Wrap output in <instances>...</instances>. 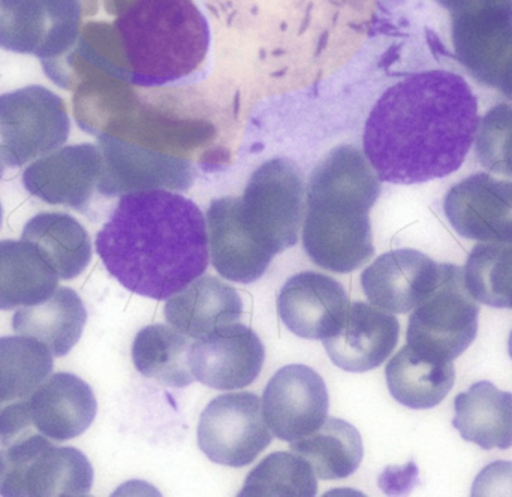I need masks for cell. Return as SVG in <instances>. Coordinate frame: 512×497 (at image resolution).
<instances>
[{
	"label": "cell",
	"mask_w": 512,
	"mask_h": 497,
	"mask_svg": "<svg viewBox=\"0 0 512 497\" xmlns=\"http://www.w3.org/2000/svg\"><path fill=\"white\" fill-rule=\"evenodd\" d=\"M480 105L462 75L417 72L373 105L363 153L381 182L420 185L456 173L477 135Z\"/></svg>",
	"instance_id": "obj_1"
},
{
	"label": "cell",
	"mask_w": 512,
	"mask_h": 497,
	"mask_svg": "<svg viewBox=\"0 0 512 497\" xmlns=\"http://www.w3.org/2000/svg\"><path fill=\"white\" fill-rule=\"evenodd\" d=\"M96 252L123 288L168 300L209 267L206 216L194 201L167 189L132 192L99 231Z\"/></svg>",
	"instance_id": "obj_2"
},
{
	"label": "cell",
	"mask_w": 512,
	"mask_h": 497,
	"mask_svg": "<svg viewBox=\"0 0 512 497\" xmlns=\"http://www.w3.org/2000/svg\"><path fill=\"white\" fill-rule=\"evenodd\" d=\"M381 194V180L364 153L337 147L313 170L307 188L303 246L319 267L351 273L373 253L369 213Z\"/></svg>",
	"instance_id": "obj_3"
},
{
	"label": "cell",
	"mask_w": 512,
	"mask_h": 497,
	"mask_svg": "<svg viewBox=\"0 0 512 497\" xmlns=\"http://www.w3.org/2000/svg\"><path fill=\"white\" fill-rule=\"evenodd\" d=\"M114 23L129 83L155 87L204 65L210 27L194 0H132Z\"/></svg>",
	"instance_id": "obj_4"
},
{
	"label": "cell",
	"mask_w": 512,
	"mask_h": 497,
	"mask_svg": "<svg viewBox=\"0 0 512 497\" xmlns=\"http://www.w3.org/2000/svg\"><path fill=\"white\" fill-rule=\"evenodd\" d=\"M243 233L273 258L297 243L304 215L300 171L286 159L265 162L252 174L243 197H234Z\"/></svg>",
	"instance_id": "obj_5"
},
{
	"label": "cell",
	"mask_w": 512,
	"mask_h": 497,
	"mask_svg": "<svg viewBox=\"0 0 512 497\" xmlns=\"http://www.w3.org/2000/svg\"><path fill=\"white\" fill-rule=\"evenodd\" d=\"M92 484V465L81 451L54 447L39 433L0 450V496H87Z\"/></svg>",
	"instance_id": "obj_6"
},
{
	"label": "cell",
	"mask_w": 512,
	"mask_h": 497,
	"mask_svg": "<svg viewBox=\"0 0 512 497\" xmlns=\"http://www.w3.org/2000/svg\"><path fill=\"white\" fill-rule=\"evenodd\" d=\"M480 306L465 282V271L442 264L436 288L415 307L409 318L408 345L421 354L456 360L478 333Z\"/></svg>",
	"instance_id": "obj_7"
},
{
	"label": "cell",
	"mask_w": 512,
	"mask_h": 497,
	"mask_svg": "<svg viewBox=\"0 0 512 497\" xmlns=\"http://www.w3.org/2000/svg\"><path fill=\"white\" fill-rule=\"evenodd\" d=\"M69 132L65 101L47 87L27 86L0 95V153L9 168L56 152Z\"/></svg>",
	"instance_id": "obj_8"
},
{
	"label": "cell",
	"mask_w": 512,
	"mask_h": 497,
	"mask_svg": "<svg viewBox=\"0 0 512 497\" xmlns=\"http://www.w3.org/2000/svg\"><path fill=\"white\" fill-rule=\"evenodd\" d=\"M81 0H0V48L59 59L80 35Z\"/></svg>",
	"instance_id": "obj_9"
},
{
	"label": "cell",
	"mask_w": 512,
	"mask_h": 497,
	"mask_svg": "<svg viewBox=\"0 0 512 497\" xmlns=\"http://www.w3.org/2000/svg\"><path fill=\"white\" fill-rule=\"evenodd\" d=\"M261 400L254 393L224 394L209 403L198 424V445L218 465L245 468L271 444Z\"/></svg>",
	"instance_id": "obj_10"
},
{
	"label": "cell",
	"mask_w": 512,
	"mask_h": 497,
	"mask_svg": "<svg viewBox=\"0 0 512 497\" xmlns=\"http://www.w3.org/2000/svg\"><path fill=\"white\" fill-rule=\"evenodd\" d=\"M330 399L324 379L304 364L274 373L262 396L265 423L276 438L298 441L327 420Z\"/></svg>",
	"instance_id": "obj_11"
},
{
	"label": "cell",
	"mask_w": 512,
	"mask_h": 497,
	"mask_svg": "<svg viewBox=\"0 0 512 497\" xmlns=\"http://www.w3.org/2000/svg\"><path fill=\"white\" fill-rule=\"evenodd\" d=\"M102 167L101 150L93 144L60 147L24 170L23 185L44 203L87 213L99 194Z\"/></svg>",
	"instance_id": "obj_12"
},
{
	"label": "cell",
	"mask_w": 512,
	"mask_h": 497,
	"mask_svg": "<svg viewBox=\"0 0 512 497\" xmlns=\"http://www.w3.org/2000/svg\"><path fill=\"white\" fill-rule=\"evenodd\" d=\"M444 212L463 239L512 243V182L508 180L474 174L448 191Z\"/></svg>",
	"instance_id": "obj_13"
},
{
	"label": "cell",
	"mask_w": 512,
	"mask_h": 497,
	"mask_svg": "<svg viewBox=\"0 0 512 497\" xmlns=\"http://www.w3.org/2000/svg\"><path fill=\"white\" fill-rule=\"evenodd\" d=\"M457 60L481 86L498 89L512 59V8L451 14Z\"/></svg>",
	"instance_id": "obj_14"
},
{
	"label": "cell",
	"mask_w": 512,
	"mask_h": 497,
	"mask_svg": "<svg viewBox=\"0 0 512 497\" xmlns=\"http://www.w3.org/2000/svg\"><path fill=\"white\" fill-rule=\"evenodd\" d=\"M265 349L258 334L242 322L195 340L189 349V369L206 387L240 390L258 378Z\"/></svg>",
	"instance_id": "obj_15"
},
{
	"label": "cell",
	"mask_w": 512,
	"mask_h": 497,
	"mask_svg": "<svg viewBox=\"0 0 512 497\" xmlns=\"http://www.w3.org/2000/svg\"><path fill=\"white\" fill-rule=\"evenodd\" d=\"M349 306L348 295L337 280L313 271L289 277L277 298V312L286 328L309 340L333 336Z\"/></svg>",
	"instance_id": "obj_16"
},
{
	"label": "cell",
	"mask_w": 512,
	"mask_h": 497,
	"mask_svg": "<svg viewBox=\"0 0 512 497\" xmlns=\"http://www.w3.org/2000/svg\"><path fill=\"white\" fill-rule=\"evenodd\" d=\"M442 276V264L414 249L393 250L379 256L361 274L367 300L393 313L412 312Z\"/></svg>",
	"instance_id": "obj_17"
},
{
	"label": "cell",
	"mask_w": 512,
	"mask_h": 497,
	"mask_svg": "<svg viewBox=\"0 0 512 497\" xmlns=\"http://www.w3.org/2000/svg\"><path fill=\"white\" fill-rule=\"evenodd\" d=\"M102 153L99 195L117 197L150 189H186L191 185L189 165L168 156L152 155L135 144L111 135H99Z\"/></svg>",
	"instance_id": "obj_18"
},
{
	"label": "cell",
	"mask_w": 512,
	"mask_h": 497,
	"mask_svg": "<svg viewBox=\"0 0 512 497\" xmlns=\"http://www.w3.org/2000/svg\"><path fill=\"white\" fill-rule=\"evenodd\" d=\"M396 316L373 304L349 306L339 330L324 340L328 357L339 369L363 373L381 366L399 342Z\"/></svg>",
	"instance_id": "obj_19"
},
{
	"label": "cell",
	"mask_w": 512,
	"mask_h": 497,
	"mask_svg": "<svg viewBox=\"0 0 512 497\" xmlns=\"http://www.w3.org/2000/svg\"><path fill=\"white\" fill-rule=\"evenodd\" d=\"M26 403L35 432L56 442L83 435L98 411L92 388L71 373L48 376Z\"/></svg>",
	"instance_id": "obj_20"
},
{
	"label": "cell",
	"mask_w": 512,
	"mask_h": 497,
	"mask_svg": "<svg viewBox=\"0 0 512 497\" xmlns=\"http://www.w3.org/2000/svg\"><path fill=\"white\" fill-rule=\"evenodd\" d=\"M242 316V295L212 276L200 277L165 304L168 324L195 340L242 322Z\"/></svg>",
	"instance_id": "obj_21"
},
{
	"label": "cell",
	"mask_w": 512,
	"mask_h": 497,
	"mask_svg": "<svg viewBox=\"0 0 512 497\" xmlns=\"http://www.w3.org/2000/svg\"><path fill=\"white\" fill-rule=\"evenodd\" d=\"M207 233L210 259L222 277L252 283L264 276L273 258L256 248L243 233L234 210V197L219 198L210 204Z\"/></svg>",
	"instance_id": "obj_22"
},
{
	"label": "cell",
	"mask_w": 512,
	"mask_h": 497,
	"mask_svg": "<svg viewBox=\"0 0 512 497\" xmlns=\"http://www.w3.org/2000/svg\"><path fill=\"white\" fill-rule=\"evenodd\" d=\"M87 321L86 307L74 289L59 286L47 300L35 306L20 307L12 327L20 336L47 346L54 357H65L77 345Z\"/></svg>",
	"instance_id": "obj_23"
},
{
	"label": "cell",
	"mask_w": 512,
	"mask_h": 497,
	"mask_svg": "<svg viewBox=\"0 0 512 497\" xmlns=\"http://www.w3.org/2000/svg\"><path fill=\"white\" fill-rule=\"evenodd\" d=\"M385 376L391 396L400 405L430 409L448 396L456 381V370L453 361L421 354L406 345L391 358Z\"/></svg>",
	"instance_id": "obj_24"
},
{
	"label": "cell",
	"mask_w": 512,
	"mask_h": 497,
	"mask_svg": "<svg viewBox=\"0 0 512 497\" xmlns=\"http://www.w3.org/2000/svg\"><path fill=\"white\" fill-rule=\"evenodd\" d=\"M453 426L465 441L483 450L512 447V394L492 382H477L454 400Z\"/></svg>",
	"instance_id": "obj_25"
},
{
	"label": "cell",
	"mask_w": 512,
	"mask_h": 497,
	"mask_svg": "<svg viewBox=\"0 0 512 497\" xmlns=\"http://www.w3.org/2000/svg\"><path fill=\"white\" fill-rule=\"evenodd\" d=\"M21 240L35 246L60 280L77 279L92 261V242L83 225L66 213H39L24 225Z\"/></svg>",
	"instance_id": "obj_26"
},
{
	"label": "cell",
	"mask_w": 512,
	"mask_h": 497,
	"mask_svg": "<svg viewBox=\"0 0 512 497\" xmlns=\"http://www.w3.org/2000/svg\"><path fill=\"white\" fill-rule=\"evenodd\" d=\"M59 280L29 242H0V310L42 303L59 288Z\"/></svg>",
	"instance_id": "obj_27"
},
{
	"label": "cell",
	"mask_w": 512,
	"mask_h": 497,
	"mask_svg": "<svg viewBox=\"0 0 512 497\" xmlns=\"http://www.w3.org/2000/svg\"><path fill=\"white\" fill-rule=\"evenodd\" d=\"M291 451L306 459L316 478L325 481L351 477L364 456L360 433L339 418H327L316 432L291 442Z\"/></svg>",
	"instance_id": "obj_28"
},
{
	"label": "cell",
	"mask_w": 512,
	"mask_h": 497,
	"mask_svg": "<svg viewBox=\"0 0 512 497\" xmlns=\"http://www.w3.org/2000/svg\"><path fill=\"white\" fill-rule=\"evenodd\" d=\"M188 336L164 324L149 325L137 334L132 360L141 375L168 387L183 388L194 382L189 369Z\"/></svg>",
	"instance_id": "obj_29"
},
{
	"label": "cell",
	"mask_w": 512,
	"mask_h": 497,
	"mask_svg": "<svg viewBox=\"0 0 512 497\" xmlns=\"http://www.w3.org/2000/svg\"><path fill=\"white\" fill-rule=\"evenodd\" d=\"M53 372V354L33 337H0V411L29 397Z\"/></svg>",
	"instance_id": "obj_30"
},
{
	"label": "cell",
	"mask_w": 512,
	"mask_h": 497,
	"mask_svg": "<svg viewBox=\"0 0 512 497\" xmlns=\"http://www.w3.org/2000/svg\"><path fill=\"white\" fill-rule=\"evenodd\" d=\"M465 282L480 303L512 309V243L475 246L466 261Z\"/></svg>",
	"instance_id": "obj_31"
},
{
	"label": "cell",
	"mask_w": 512,
	"mask_h": 497,
	"mask_svg": "<svg viewBox=\"0 0 512 497\" xmlns=\"http://www.w3.org/2000/svg\"><path fill=\"white\" fill-rule=\"evenodd\" d=\"M316 493V475L306 459L298 454L274 453L248 475L240 496L312 497Z\"/></svg>",
	"instance_id": "obj_32"
},
{
	"label": "cell",
	"mask_w": 512,
	"mask_h": 497,
	"mask_svg": "<svg viewBox=\"0 0 512 497\" xmlns=\"http://www.w3.org/2000/svg\"><path fill=\"white\" fill-rule=\"evenodd\" d=\"M475 155L490 173L512 177V105H495L480 119Z\"/></svg>",
	"instance_id": "obj_33"
},
{
	"label": "cell",
	"mask_w": 512,
	"mask_h": 497,
	"mask_svg": "<svg viewBox=\"0 0 512 497\" xmlns=\"http://www.w3.org/2000/svg\"><path fill=\"white\" fill-rule=\"evenodd\" d=\"M36 435L30 420L26 399L9 403L0 411V445L9 447L15 442L23 441L29 436Z\"/></svg>",
	"instance_id": "obj_34"
},
{
	"label": "cell",
	"mask_w": 512,
	"mask_h": 497,
	"mask_svg": "<svg viewBox=\"0 0 512 497\" xmlns=\"http://www.w3.org/2000/svg\"><path fill=\"white\" fill-rule=\"evenodd\" d=\"M472 495L512 496V463L496 462L487 466L475 481Z\"/></svg>",
	"instance_id": "obj_35"
},
{
	"label": "cell",
	"mask_w": 512,
	"mask_h": 497,
	"mask_svg": "<svg viewBox=\"0 0 512 497\" xmlns=\"http://www.w3.org/2000/svg\"><path fill=\"white\" fill-rule=\"evenodd\" d=\"M450 14L487 8H512V0H438Z\"/></svg>",
	"instance_id": "obj_36"
},
{
	"label": "cell",
	"mask_w": 512,
	"mask_h": 497,
	"mask_svg": "<svg viewBox=\"0 0 512 497\" xmlns=\"http://www.w3.org/2000/svg\"><path fill=\"white\" fill-rule=\"evenodd\" d=\"M498 89L504 93L505 98L510 99L512 102V59L510 60V63H508L504 75H502L501 84H499Z\"/></svg>",
	"instance_id": "obj_37"
},
{
	"label": "cell",
	"mask_w": 512,
	"mask_h": 497,
	"mask_svg": "<svg viewBox=\"0 0 512 497\" xmlns=\"http://www.w3.org/2000/svg\"><path fill=\"white\" fill-rule=\"evenodd\" d=\"M6 170H9V165L6 164L5 158H3L2 153H0V180L5 176Z\"/></svg>",
	"instance_id": "obj_38"
},
{
	"label": "cell",
	"mask_w": 512,
	"mask_h": 497,
	"mask_svg": "<svg viewBox=\"0 0 512 497\" xmlns=\"http://www.w3.org/2000/svg\"><path fill=\"white\" fill-rule=\"evenodd\" d=\"M508 351H510V355H511V358H512V331H511V334H510V340H508Z\"/></svg>",
	"instance_id": "obj_39"
},
{
	"label": "cell",
	"mask_w": 512,
	"mask_h": 497,
	"mask_svg": "<svg viewBox=\"0 0 512 497\" xmlns=\"http://www.w3.org/2000/svg\"><path fill=\"white\" fill-rule=\"evenodd\" d=\"M2 219H3V210H2V204H0V227H2Z\"/></svg>",
	"instance_id": "obj_40"
}]
</instances>
